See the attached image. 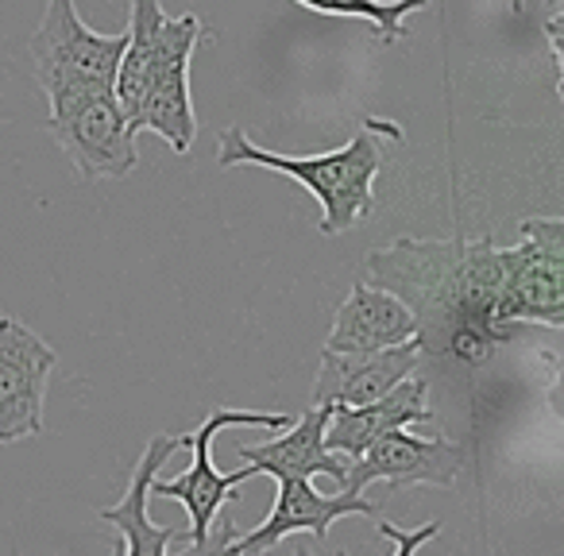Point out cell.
<instances>
[{
	"label": "cell",
	"mask_w": 564,
	"mask_h": 556,
	"mask_svg": "<svg viewBox=\"0 0 564 556\" xmlns=\"http://www.w3.org/2000/svg\"><path fill=\"white\" fill-rule=\"evenodd\" d=\"M371 286L399 294L422 325V345L441 340L460 360H479L510 332L495 321L502 259L491 236L479 240H394L364 263Z\"/></svg>",
	"instance_id": "obj_1"
},
{
	"label": "cell",
	"mask_w": 564,
	"mask_h": 556,
	"mask_svg": "<svg viewBox=\"0 0 564 556\" xmlns=\"http://www.w3.org/2000/svg\"><path fill=\"white\" fill-rule=\"evenodd\" d=\"M379 135L402 140V128L394 120H364V128L337 151L325 155H282L267 151L248 140L243 128H228L217 143L220 166H267L286 178H294L302 189L317 197L322 205V236H340L371 217L376 209V174L383 171V143Z\"/></svg>",
	"instance_id": "obj_2"
},
{
	"label": "cell",
	"mask_w": 564,
	"mask_h": 556,
	"mask_svg": "<svg viewBox=\"0 0 564 556\" xmlns=\"http://www.w3.org/2000/svg\"><path fill=\"white\" fill-rule=\"evenodd\" d=\"M294 417L291 414H259V410H232V406H220L197 425L194 433H186V448L194 453V464H189L182 476L163 479L155 476L151 479V499H174L186 506L189 514V548L194 553H209V541H213V522H217V510L225 499H236V487L243 479L259 476L251 464H243L240 471H217L213 464V440L217 433L225 429H243V425H256V429L267 433H279L286 429Z\"/></svg>",
	"instance_id": "obj_3"
},
{
	"label": "cell",
	"mask_w": 564,
	"mask_h": 556,
	"mask_svg": "<svg viewBox=\"0 0 564 556\" xmlns=\"http://www.w3.org/2000/svg\"><path fill=\"white\" fill-rule=\"evenodd\" d=\"M47 132L70 155L86 182L128 178L140 166L135 132L120 109L117 94L101 86H74L47 94Z\"/></svg>",
	"instance_id": "obj_4"
},
{
	"label": "cell",
	"mask_w": 564,
	"mask_h": 556,
	"mask_svg": "<svg viewBox=\"0 0 564 556\" xmlns=\"http://www.w3.org/2000/svg\"><path fill=\"white\" fill-rule=\"evenodd\" d=\"M502 291L495 321L507 332L514 325H564V220H522L514 248H499Z\"/></svg>",
	"instance_id": "obj_5"
},
{
	"label": "cell",
	"mask_w": 564,
	"mask_h": 556,
	"mask_svg": "<svg viewBox=\"0 0 564 556\" xmlns=\"http://www.w3.org/2000/svg\"><path fill=\"white\" fill-rule=\"evenodd\" d=\"M28 47H32L35 81L43 94L74 86L112 89L120 55L128 47V32L101 35L78 17L74 0H47V12Z\"/></svg>",
	"instance_id": "obj_6"
},
{
	"label": "cell",
	"mask_w": 564,
	"mask_h": 556,
	"mask_svg": "<svg viewBox=\"0 0 564 556\" xmlns=\"http://www.w3.org/2000/svg\"><path fill=\"white\" fill-rule=\"evenodd\" d=\"M202 40V17H194V12H186L178 20L166 17L163 40H159L148 81H143L140 112H135V132L163 135L174 155H186L197 135L194 97H189V58H194Z\"/></svg>",
	"instance_id": "obj_7"
},
{
	"label": "cell",
	"mask_w": 564,
	"mask_h": 556,
	"mask_svg": "<svg viewBox=\"0 0 564 556\" xmlns=\"http://www.w3.org/2000/svg\"><path fill=\"white\" fill-rule=\"evenodd\" d=\"M58 352L24 321L0 314V445L40 437Z\"/></svg>",
	"instance_id": "obj_8"
},
{
	"label": "cell",
	"mask_w": 564,
	"mask_h": 556,
	"mask_svg": "<svg viewBox=\"0 0 564 556\" xmlns=\"http://www.w3.org/2000/svg\"><path fill=\"white\" fill-rule=\"evenodd\" d=\"M460 468L464 448L448 437H414L406 429H391L371 440L356 460H345V491L364 494L371 483H387V491L414 483L453 487Z\"/></svg>",
	"instance_id": "obj_9"
},
{
	"label": "cell",
	"mask_w": 564,
	"mask_h": 556,
	"mask_svg": "<svg viewBox=\"0 0 564 556\" xmlns=\"http://www.w3.org/2000/svg\"><path fill=\"white\" fill-rule=\"evenodd\" d=\"M274 483H279V491H274V506H271V514H267V522L256 525L251 533H243V537L225 541V545H220L225 556L271 553L274 545H282V541L294 537V533H314L317 541H325L329 537V525L348 514H364V517H371V522L379 517V506L368 494H352V491L322 494L302 476H279Z\"/></svg>",
	"instance_id": "obj_10"
},
{
	"label": "cell",
	"mask_w": 564,
	"mask_h": 556,
	"mask_svg": "<svg viewBox=\"0 0 564 556\" xmlns=\"http://www.w3.org/2000/svg\"><path fill=\"white\" fill-rule=\"evenodd\" d=\"M422 352V337L391 348H371V352H333V348H325L310 402L314 406H360V402L379 399L406 375H414Z\"/></svg>",
	"instance_id": "obj_11"
},
{
	"label": "cell",
	"mask_w": 564,
	"mask_h": 556,
	"mask_svg": "<svg viewBox=\"0 0 564 556\" xmlns=\"http://www.w3.org/2000/svg\"><path fill=\"white\" fill-rule=\"evenodd\" d=\"M430 386L422 375H406L399 386L360 406H333V417L325 425V448L345 460H356L376 437L391 429H410V425H430L433 410L425 406Z\"/></svg>",
	"instance_id": "obj_12"
},
{
	"label": "cell",
	"mask_w": 564,
	"mask_h": 556,
	"mask_svg": "<svg viewBox=\"0 0 564 556\" xmlns=\"http://www.w3.org/2000/svg\"><path fill=\"white\" fill-rule=\"evenodd\" d=\"M178 448H186V433H159L148 440L143 456L132 464V476H128V491L117 506L101 510V525H112L120 533L117 553H132V556H166L171 541L178 537V530L171 525H155L148 514V499H151V479L163 471V464L171 460Z\"/></svg>",
	"instance_id": "obj_13"
},
{
	"label": "cell",
	"mask_w": 564,
	"mask_h": 556,
	"mask_svg": "<svg viewBox=\"0 0 564 556\" xmlns=\"http://www.w3.org/2000/svg\"><path fill=\"white\" fill-rule=\"evenodd\" d=\"M414 337H422L414 309L399 294L360 279L352 286V294L340 302L325 348H333V352H371V348H391Z\"/></svg>",
	"instance_id": "obj_14"
},
{
	"label": "cell",
	"mask_w": 564,
	"mask_h": 556,
	"mask_svg": "<svg viewBox=\"0 0 564 556\" xmlns=\"http://www.w3.org/2000/svg\"><path fill=\"white\" fill-rule=\"evenodd\" d=\"M333 417V406H314L282 429V437L263 440V445H240V460H248L259 476H329L337 483H345V456L325 448V425Z\"/></svg>",
	"instance_id": "obj_15"
},
{
	"label": "cell",
	"mask_w": 564,
	"mask_h": 556,
	"mask_svg": "<svg viewBox=\"0 0 564 556\" xmlns=\"http://www.w3.org/2000/svg\"><path fill=\"white\" fill-rule=\"evenodd\" d=\"M302 9L340 20H368L379 43H399L406 35V17L422 12L430 0H294Z\"/></svg>",
	"instance_id": "obj_16"
},
{
	"label": "cell",
	"mask_w": 564,
	"mask_h": 556,
	"mask_svg": "<svg viewBox=\"0 0 564 556\" xmlns=\"http://www.w3.org/2000/svg\"><path fill=\"white\" fill-rule=\"evenodd\" d=\"M376 530L383 533V537H391V541H394V553H399V556H410L414 548H422L425 541H430L433 533L441 530V522H430V525H422L417 533H406V530H399V525H391V522H383V517H376Z\"/></svg>",
	"instance_id": "obj_17"
},
{
	"label": "cell",
	"mask_w": 564,
	"mask_h": 556,
	"mask_svg": "<svg viewBox=\"0 0 564 556\" xmlns=\"http://www.w3.org/2000/svg\"><path fill=\"white\" fill-rule=\"evenodd\" d=\"M564 17V0H545V20H561Z\"/></svg>",
	"instance_id": "obj_18"
}]
</instances>
